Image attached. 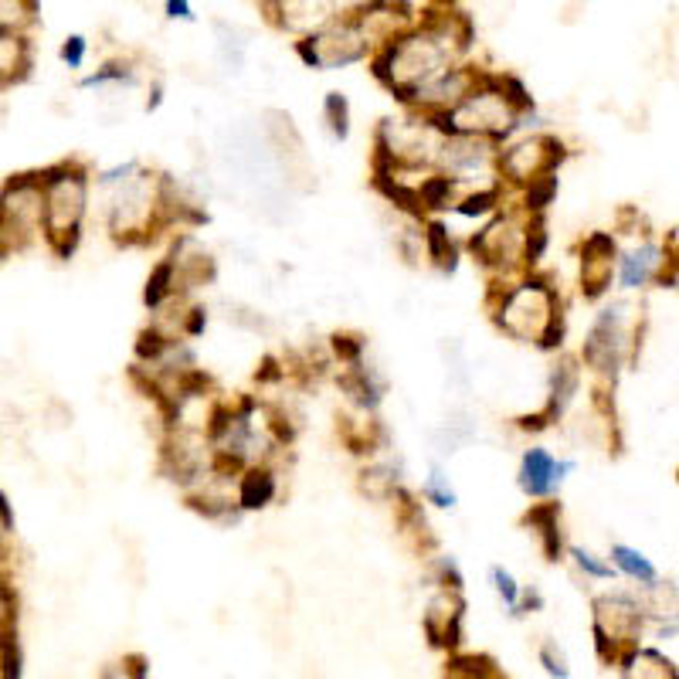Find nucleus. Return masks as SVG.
Listing matches in <instances>:
<instances>
[{
  "mask_svg": "<svg viewBox=\"0 0 679 679\" xmlns=\"http://www.w3.org/2000/svg\"><path fill=\"white\" fill-rule=\"evenodd\" d=\"M615 255V238L605 235V231H595V235L584 242V262H612Z\"/></svg>",
  "mask_w": 679,
  "mask_h": 679,
  "instance_id": "obj_12",
  "label": "nucleus"
},
{
  "mask_svg": "<svg viewBox=\"0 0 679 679\" xmlns=\"http://www.w3.org/2000/svg\"><path fill=\"white\" fill-rule=\"evenodd\" d=\"M493 584H496V591L503 595L506 605H510L513 612H520V588H517V581L503 571V567H493Z\"/></svg>",
  "mask_w": 679,
  "mask_h": 679,
  "instance_id": "obj_18",
  "label": "nucleus"
},
{
  "mask_svg": "<svg viewBox=\"0 0 679 679\" xmlns=\"http://www.w3.org/2000/svg\"><path fill=\"white\" fill-rule=\"evenodd\" d=\"M496 208V191H483V194H472L466 201L459 204V214L462 218H483Z\"/></svg>",
  "mask_w": 679,
  "mask_h": 679,
  "instance_id": "obj_16",
  "label": "nucleus"
},
{
  "mask_svg": "<svg viewBox=\"0 0 679 679\" xmlns=\"http://www.w3.org/2000/svg\"><path fill=\"white\" fill-rule=\"evenodd\" d=\"M0 510H4V534H11V530H14V513H11V500H7V496H0Z\"/></svg>",
  "mask_w": 679,
  "mask_h": 679,
  "instance_id": "obj_31",
  "label": "nucleus"
},
{
  "mask_svg": "<svg viewBox=\"0 0 679 679\" xmlns=\"http://www.w3.org/2000/svg\"><path fill=\"white\" fill-rule=\"evenodd\" d=\"M442 578H445V581H452V588H455V591L462 588V574L455 571V564H452V561H442Z\"/></svg>",
  "mask_w": 679,
  "mask_h": 679,
  "instance_id": "obj_30",
  "label": "nucleus"
},
{
  "mask_svg": "<svg viewBox=\"0 0 679 679\" xmlns=\"http://www.w3.org/2000/svg\"><path fill=\"white\" fill-rule=\"evenodd\" d=\"M163 350H167V340H163L157 330H143V333H140V343H136V354H140L143 360H146V357H150V360H153V357H160Z\"/></svg>",
  "mask_w": 679,
  "mask_h": 679,
  "instance_id": "obj_24",
  "label": "nucleus"
},
{
  "mask_svg": "<svg viewBox=\"0 0 679 679\" xmlns=\"http://www.w3.org/2000/svg\"><path fill=\"white\" fill-rule=\"evenodd\" d=\"M574 462H557L547 449H530L520 466V489L530 496H547L561 486L564 472H571Z\"/></svg>",
  "mask_w": 679,
  "mask_h": 679,
  "instance_id": "obj_2",
  "label": "nucleus"
},
{
  "mask_svg": "<svg viewBox=\"0 0 679 679\" xmlns=\"http://www.w3.org/2000/svg\"><path fill=\"white\" fill-rule=\"evenodd\" d=\"M455 191V180L449 177H428L425 184H421V204L425 208H445L449 204V197Z\"/></svg>",
  "mask_w": 679,
  "mask_h": 679,
  "instance_id": "obj_10",
  "label": "nucleus"
},
{
  "mask_svg": "<svg viewBox=\"0 0 679 679\" xmlns=\"http://www.w3.org/2000/svg\"><path fill=\"white\" fill-rule=\"evenodd\" d=\"M571 557H574V564L581 567L584 574H591V578H598V581H605V578H612V564H601L591 550H584V547H571Z\"/></svg>",
  "mask_w": 679,
  "mask_h": 679,
  "instance_id": "obj_14",
  "label": "nucleus"
},
{
  "mask_svg": "<svg viewBox=\"0 0 679 679\" xmlns=\"http://www.w3.org/2000/svg\"><path fill=\"white\" fill-rule=\"evenodd\" d=\"M425 496L432 503L438 506H455V493H452V486H445V476L442 472H432V479H428V486H425Z\"/></svg>",
  "mask_w": 679,
  "mask_h": 679,
  "instance_id": "obj_20",
  "label": "nucleus"
},
{
  "mask_svg": "<svg viewBox=\"0 0 679 679\" xmlns=\"http://www.w3.org/2000/svg\"><path fill=\"white\" fill-rule=\"evenodd\" d=\"M204 323H208L204 309H191V323H187V333H191V337H197V333L204 330Z\"/></svg>",
  "mask_w": 679,
  "mask_h": 679,
  "instance_id": "obj_29",
  "label": "nucleus"
},
{
  "mask_svg": "<svg viewBox=\"0 0 679 679\" xmlns=\"http://www.w3.org/2000/svg\"><path fill=\"white\" fill-rule=\"evenodd\" d=\"M618 323H622L618 309H605L598 323L591 326L588 343H584V360L605 374H615L618 360H622V330H618Z\"/></svg>",
  "mask_w": 679,
  "mask_h": 679,
  "instance_id": "obj_1",
  "label": "nucleus"
},
{
  "mask_svg": "<svg viewBox=\"0 0 679 679\" xmlns=\"http://www.w3.org/2000/svg\"><path fill=\"white\" fill-rule=\"evenodd\" d=\"M557 194V180L550 174H540L537 180H530V191H527V211H544Z\"/></svg>",
  "mask_w": 679,
  "mask_h": 679,
  "instance_id": "obj_11",
  "label": "nucleus"
},
{
  "mask_svg": "<svg viewBox=\"0 0 679 679\" xmlns=\"http://www.w3.org/2000/svg\"><path fill=\"white\" fill-rule=\"evenodd\" d=\"M170 282H174V262H160L157 269H153L150 275V282H146V306H153L157 309L163 299H167V292H170Z\"/></svg>",
  "mask_w": 679,
  "mask_h": 679,
  "instance_id": "obj_9",
  "label": "nucleus"
},
{
  "mask_svg": "<svg viewBox=\"0 0 679 679\" xmlns=\"http://www.w3.org/2000/svg\"><path fill=\"white\" fill-rule=\"evenodd\" d=\"M574 391H578V371H574V364L557 367V374H554V401H550L547 415H550V418L561 415L567 401L574 398Z\"/></svg>",
  "mask_w": 679,
  "mask_h": 679,
  "instance_id": "obj_8",
  "label": "nucleus"
},
{
  "mask_svg": "<svg viewBox=\"0 0 679 679\" xmlns=\"http://www.w3.org/2000/svg\"><path fill=\"white\" fill-rule=\"evenodd\" d=\"M326 116H330L333 133H337L340 140H347V133H350V126H347V99H343L340 92H330V96H326Z\"/></svg>",
  "mask_w": 679,
  "mask_h": 679,
  "instance_id": "obj_13",
  "label": "nucleus"
},
{
  "mask_svg": "<svg viewBox=\"0 0 679 679\" xmlns=\"http://www.w3.org/2000/svg\"><path fill=\"white\" fill-rule=\"evenodd\" d=\"M282 28H309L326 24L333 17V0H275Z\"/></svg>",
  "mask_w": 679,
  "mask_h": 679,
  "instance_id": "obj_3",
  "label": "nucleus"
},
{
  "mask_svg": "<svg viewBox=\"0 0 679 679\" xmlns=\"http://www.w3.org/2000/svg\"><path fill=\"white\" fill-rule=\"evenodd\" d=\"M333 350H337V357L350 360V364H357L360 354H364V343L354 340V337H333Z\"/></svg>",
  "mask_w": 679,
  "mask_h": 679,
  "instance_id": "obj_25",
  "label": "nucleus"
},
{
  "mask_svg": "<svg viewBox=\"0 0 679 679\" xmlns=\"http://www.w3.org/2000/svg\"><path fill=\"white\" fill-rule=\"evenodd\" d=\"M663 252L656 245H642L639 252H629L622 259V286L625 289H642L646 282H652L663 269Z\"/></svg>",
  "mask_w": 679,
  "mask_h": 679,
  "instance_id": "obj_4",
  "label": "nucleus"
},
{
  "mask_svg": "<svg viewBox=\"0 0 679 679\" xmlns=\"http://www.w3.org/2000/svg\"><path fill=\"white\" fill-rule=\"evenodd\" d=\"M503 99L517 109H534V99H530L527 85H523L517 75H503Z\"/></svg>",
  "mask_w": 679,
  "mask_h": 679,
  "instance_id": "obj_17",
  "label": "nucleus"
},
{
  "mask_svg": "<svg viewBox=\"0 0 679 679\" xmlns=\"http://www.w3.org/2000/svg\"><path fill=\"white\" fill-rule=\"evenodd\" d=\"M544 248H547V228L544 221H534V228H527V262L534 265L544 259Z\"/></svg>",
  "mask_w": 679,
  "mask_h": 679,
  "instance_id": "obj_21",
  "label": "nucleus"
},
{
  "mask_svg": "<svg viewBox=\"0 0 679 679\" xmlns=\"http://www.w3.org/2000/svg\"><path fill=\"white\" fill-rule=\"evenodd\" d=\"M85 51H89V41H85L82 34H72V38H65V45H62V62L68 68H79L85 62Z\"/></svg>",
  "mask_w": 679,
  "mask_h": 679,
  "instance_id": "obj_23",
  "label": "nucleus"
},
{
  "mask_svg": "<svg viewBox=\"0 0 679 679\" xmlns=\"http://www.w3.org/2000/svg\"><path fill=\"white\" fill-rule=\"evenodd\" d=\"M438 4H455V0H438Z\"/></svg>",
  "mask_w": 679,
  "mask_h": 679,
  "instance_id": "obj_32",
  "label": "nucleus"
},
{
  "mask_svg": "<svg viewBox=\"0 0 679 679\" xmlns=\"http://www.w3.org/2000/svg\"><path fill=\"white\" fill-rule=\"evenodd\" d=\"M561 340H564V320H561V309L554 306V313L547 316V330L540 333V347L554 350V347H561Z\"/></svg>",
  "mask_w": 679,
  "mask_h": 679,
  "instance_id": "obj_22",
  "label": "nucleus"
},
{
  "mask_svg": "<svg viewBox=\"0 0 679 679\" xmlns=\"http://www.w3.org/2000/svg\"><path fill=\"white\" fill-rule=\"evenodd\" d=\"M557 517H561V506L557 503L534 506V510L523 517V523H530V527H537L540 534H544L547 561H561V530H557Z\"/></svg>",
  "mask_w": 679,
  "mask_h": 679,
  "instance_id": "obj_5",
  "label": "nucleus"
},
{
  "mask_svg": "<svg viewBox=\"0 0 679 679\" xmlns=\"http://www.w3.org/2000/svg\"><path fill=\"white\" fill-rule=\"evenodd\" d=\"M4 676H21V659H17V649H11V635L4 639Z\"/></svg>",
  "mask_w": 679,
  "mask_h": 679,
  "instance_id": "obj_27",
  "label": "nucleus"
},
{
  "mask_svg": "<svg viewBox=\"0 0 679 679\" xmlns=\"http://www.w3.org/2000/svg\"><path fill=\"white\" fill-rule=\"evenodd\" d=\"M106 82H133V72H126V65H106V68H99L96 75L82 79V89H92V85H106Z\"/></svg>",
  "mask_w": 679,
  "mask_h": 679,
  "instance_id": "obj_19",
  "label": "nucleus"
},
{
  "mask_svg": "<svg viewBox=\"0 0 679 679\" xmlns=\"http://www.w3.org/2000/svg\"><path fill=\"white\" fill-rule=\"evenodd\" d=\"M163 11H167L170 21H194V7L191 0H163Z\"/></svg>",
  "mask_w": 679,
  "mask_h": 679,
  "instance_id": "obj_26",
  "label": "nucleus"
},
{
  "mask_svg": "<svg viewBox=\"0 0 679 679\" xmlns=\"http://www.w3.org/2000/svg\"><path fill=\"white\" fill-rule=\"evenodd\" d=\"M540 663H544V669H547V673L550 676H567V669H564V663H561V659H554V652H550V649H544V652H540Z\"/></svg>",
  "mask_w": 679,
  "mask_h": 679,
  "instance_id": "obj_28",
  "label": "nucleus"
},
{
  "mask_svg": "<svg viewBox=\"0 0 679 679\" xmlns=\"http://www.w3.org/2000/svg\"><path fill=\"white\" fill-rule=\"evenodd\" d=\"M275 496V479L272 472L265 469H252L248 476L242 479V496H238V503H242V510H262V506H269Z\"/></svg>",
  "mask_w": 679,
  "mask_h": 679,
  "instance_id": "obj_7",
  "label": "nucleus"
},
{
  "mask_svg": "<svg viewBox=\"0 0 679 679\" xmlns=\"http://www.w3.org/2000/svg\"><path fill=\"white\" fill-rule=\"evenodd\" d=\"M428 255H432L435 262H445V255L452 259L449 231H445V225H438V221H432V225H428Z\"/></svg>",
  "mask_w": 679,
  "mask_h": 679,
  "instance_id": "obj_15",
  "label": "nucleus"
},
{
  "mask_svg": "<svg viewBox=\"0 0 679 679\" xmlns=\"http://www.w3.org/2000/svg\"><path fill=\"white\" fill-rule=\"evenodd\" d=\"M612 557H615V567H618V571H622V574H629L632 581L646 584V588H656V584H659V571H656V564H652L646 554H639V550H635V547L615 544V547H612Z\"/></svg>",
  "mask_w": 679,
  "mask_h": 679,
  "instance_id": "obj_6",
  "label": "nucleus"
}]
</instances>
